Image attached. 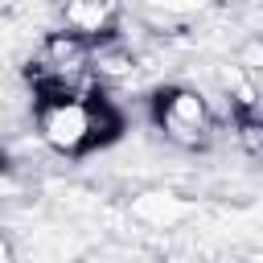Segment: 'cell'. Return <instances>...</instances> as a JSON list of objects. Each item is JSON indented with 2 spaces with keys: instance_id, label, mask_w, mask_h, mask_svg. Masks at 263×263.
<instances>
[{
  "instance_id": "277c9868",
  "label": "cell",
  "mask_w": 263,
  "mask_h": 263,
  "mask_svg": "<svg viewBox=\"0 0 263 263\" xmlns=\"http://www.w3.org/2000/svg\"><path fill=\"white\" fill-rule=\"evenodd\" d=\"M234 136H238V144H242L251 156L263 160V115L238 107V111H234Z\"/></svg>"
},
{
  "instance_id": "3957f363",
  "label": "cell",
  "mask_w": 263,
  "mask_h": 263,
  "mask_svg": "<svg viewBox=\"0 0 263 263\" xmlns=\"http://www.w3.org/2000/svg\"><path fill=\"white\" fill-rule=\"evenodd\" d=\"M156 123L168 140H177L185 148L205 144L210 132H214V115H210V107L197 90H164L156 99Z\"/></svg>"
},
{
  "instance_id": "7a4b0ae2",
  "label": "cell",
  "mask_w": 263,
  "mask_h": 263,
  "mask_svg": "<svg viewBox=\"0 0 263 263\" xmlns=\"http://www.w3.org/2000/svg\"><path fill=\"white\" fill-rule=\"evenodd\" d=\"M90 45L82 33H53L41 41L37 58L29 62V82L37 86L41 103L45 99H70V95H90Z\"/></svg>"
},
{
  "instance_id": "6da1fadb",
  "label": "cell",
  "mask_w": 263,
  "mask_h": 263,
  "mask_svg": "<svg viewBox=\"0 0 263 263\" xmlns=\"http://www.w3.org/2000/svg\"><path fill=\"white\" fill-rule=\"evenodd\" d=\"M119 132V115L99 95H70L41 103V136L58 152H86Z\"/></svg>"
}]
</instances>
